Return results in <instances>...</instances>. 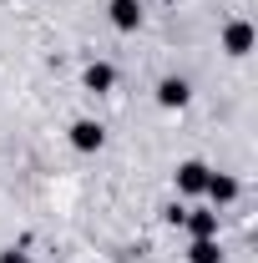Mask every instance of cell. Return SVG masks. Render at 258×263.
Here are the masks:
<instances>
[{
    "mask_svg": "<svg viewBox=\"0 0 258 263\" xmlns=\"http://www.w3.org/2000/svg\"><path fill=\"white\" fill-rule=\"evenodd\" d=\"M193 101V86L182 81V76H162L157 81V106H167V111H182Z\"/></svg>",
    "mask_w": 258,
    "mask_h": 263,
    "instance_id": "cell-4",
    "label": "cell"
},
{
    "mask_svg": "<svg viewBox=\"0 0 258 263\" xmlns=\"http://www.w3.org/2000/svg\"><path fill=\"white\" fill-rule=\"evenodd\" d=\"M202 197H208L213 208H228V202L238 197V177H228V172H208V187H202Z\"/></svg>",
    "mask_w": 258,
    "mask_h": 263,
    "instance_id": "cell-5",
    "label": "cell"
},
{
    "mask_svg": "<svg viewBox=\"0 0 258 263\" xmlns=\"http://www.w3.org/2000/svg\"><path fill=\"white\" fill-rule=\"evenodd\" d=\"M106 15H112L117 31H137V26H142V5H137V0H112Z\"/></svg>",
    "mask_w": 258,
    "mask_h": 263,
    "instance_id": "cell-7",
    "label": "cell"
},
{
    "mask_svg": "<svg viewBox=\"0 0 258 263\" xmlns=\"http://www.w3.org/2000/svg\"><path fill=\"white\" fill-rule=\"evenodd\" d=\"M182 228H188V238H218V208L182 213Z\"/></svg>",
    "mask_w": 258,
    "mask_h": 263,
    "instance_id": "cell-6",
    "label": "cell"
},
{
    "mask_svg": "<svg viewBox=\"0 0 258 263\" xmlns=\"http://www.w3.org/2000/svg\"><path fill=\"white\" fill-rule=\"evenodd\" d=\"M0 263H31V258H26L21 248H5V253H0Z\"/></svg>",
    "mask_w": 258,
    "mask_h": 263,
    "instance_id": "cell-10",
    "label": "cell"
},
{
    "mask_svg": "<svg viewBox=\"0 0 258 263\" xmlns=\"http://www.w3.org/2000/svg\"><path fill=\"white\" fill-rule=\"evenodd\" d=\"M188 263H223V243L218 238H193L188 243Z\"/></svg>",
    "mask_w": 258,
    "mask_h": 263,
    "instance_id": "cell-9",
    "label": "cell"
},
{
    "mask_svg": "<svg viewBox=\"0 0 258 263\" xmlns=\"http://www.w3.org/2000/svg\"><path fill=\"white\" fill-rule=\"evenodd\" d=\"M81 81H86V91H112V86H117V66L112 61H91L81 71Z\"/></svg>",
    "mask_w": 258,
    "mask_h": 263,
    "instance_id": "cell-8",
    "label": "cell"
},
{
    "mask_svg": "<svg viewBox=\"0 0 258 263\" xmlns=\"http://www.w3.org/2000/svg\"><path fill=\"white\" fill-rule=\"evenodd\" d=\"M71 147H76V152H101V147H106V127L91 122V117H76V122H71Z\"/></svg>",
    "mask_w": 258,
    "mask_h": 263,
    "instance_id": "cell-2",
    "label": "cell"
},
{
    "mask_svg": "<svg viewBox=\"0 0 258 263\" xmlns=\"http://www.w3.org/2000/svg\"><path fill=\"white\" fill-rule=\"evenodd\" d=\"M208 172H213L208 162H197V157H188V162H177V172H172V182H177V193H182V197H197L202 187H208Z\"/></svg>",
    "mask_w": 258,
    "mask_h": 263,
    "instance_id": "cell-1",
    "label": "cell"
},
{
    "mask_svg": "<svg viewBox=\"0 0 258 263\" xmlns=\"http://www.w3.org/2000/svg\"><path fill=\"white\" fill-rule=\"evenodd\" d=\"M223 51L233 61H243V56L253 51V26H248V21H228L223 26Z\"/></svg>",
    "mask_w": 258,
    "mask_h": 263,
    "instance_id": "cell-3",
    "label": "cell"
}]
</instances>
